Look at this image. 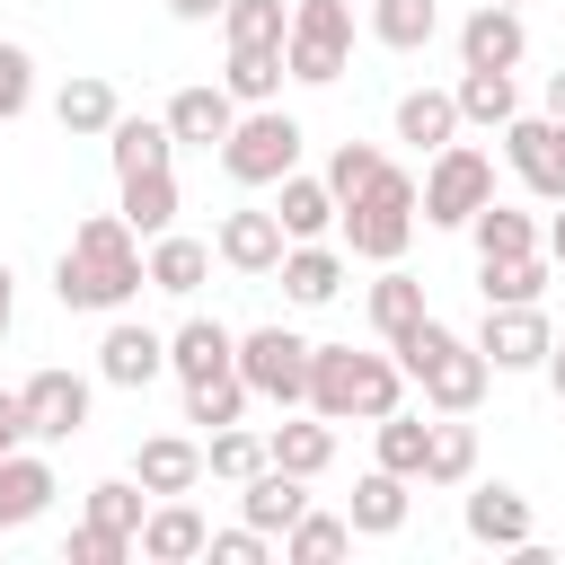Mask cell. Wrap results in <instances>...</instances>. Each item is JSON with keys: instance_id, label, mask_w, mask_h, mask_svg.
I'll list each match as a JSON object with an SVG mask.
<instances>
[{"instance_id": "1", "label": "cell", "mask_w": 565, "mask_h": 565, "mask_svg": "<svg viewBox=\"0 0 565 565\" xmlns=\"http://www.w3.org/2000/svg\"><path fill=\"white\" fill-rule=\"evenodd\" d=\"M150 282V238L124 221V212H88L71 230V247L53 256V300L62 309H88V318H115L132 309Z\"/></svg>"}, {"instance_id": "2", "label": "cell", "mask_w": 565, "mask_h": 565, "mask_svg": "<svg viewBox=\"0 0 565 565\" xmlns=\"http://www.w3.org/2000/svg\"><path fill=\"white\" fill-rule=\"evenodd\" d=\"M406 397V362L397 353H353V344H318L309 353V415L327 424H380Z\"/></svg>"}, {"instance_id": "3", "label": "cell", "mask_w": 565, "mask_h": 565, "mask_svg": "<svg viewBox=\"0 0 565 565\" xmlns=\"http://www.w3.org/2000/svg\"><path fill=\"white\" fill-rule=\"evenodd\" d=\"M397 362H406V380L424 388L433 415H477V397H486V380H494V362L477 353V335H459V327H441V318H424V327L397 344Z\"/></svg>"}, {"instance_id": "4", "label": "cell", "mask_w": 565, "mask_h": 565, "mask_svg": "<svg viewBox=\"0 0 565 565\" xmlns=\"http://www.w3.org/2000/svg\"><path fill=\"white\" fill-rule=\"evenodd\" d=\"M415 221H424V185L406 177V168H380L353 203H344V247L362 256V265H397L406 256V238H415Z\"/></svg>"}, {"instance_id": "5", "label": "cell", "mask_w": 565, "mask_h": 565, "mask_svg": "<svg viewBox=\"0 0 565 565\" xmlns=\"http://www.w3.org/2000/svg\"><path fill=\"white\" fill-rule=\"evenodd\" d=\"M300 124L282 115V106H247L238 124H230V141H221V177L230 185H282L291 168H300Z\"/></svg>"}, {"instance_id": "6", "label": "cell", "mask_w": 565, "mask_h": 565, "mask_svg": "<svg viewBox=\"0 0 565 565\" xmlns=\"http://www.w3.org/2000/svg\"><path fill=\"white\" fill-rule=\"evenodd\" d=\"M486 203H494V159L477 141H441L433 168H424V221L433 230H468Z\"/></svg>"}, {"instance_id": "7", "label": "cell", "mask_w": 565, "mask_h": 565, "mask_svg": "<svg viewBox=\"0 0 565 565\" xmlns=\"http://www.w3.org/2000/svg\"><path fill=\"white\" fill-rule=\"evenodd\" d=\"M344 53H353V0H291V35H282L291 79L327 88L344 79Z\"/></svg>"}, {"instance_id": "8", "label": "cell", "mask_w": 565, "mask_h": 565, "mask_svg": "<svg viewBox=\"0 0 565 565\" xmlns=\"http://www.w3.org/2000/svg\"><path fill=\"white\" fill-rule=\"evenodd\" d=\"M309 353H318V344H309L300 327H282V318L238 335V371H247V388L274 397V406H309Z\"/></svg>"}, {"instance_id": "9", "label": "cell", "mask_w": 565, "mask_h": 565, "mask_svg": "<svg viewBox=\"0 0 565 565\" xmlns=\"http://www.w3.org/2000/svg\"><path fill=\"white\" fill-rule=\"evenodd\" d=\"M547 344H556V327H547L539 300H486L477 353H486L494 371H547Z\"/></svg>"}, {"instance_id": "10", "label": "cell", "mask_w": 565, "mask_h": 565, "mask_svg": "<svg viewBox=\"0 0 565 565\" xmlns=\"http://www.w3.org/2000/svg\"><path fill=\"white\" fill-rule=\"evenodd\" d=\"M503 159H512V177H521L539 203H565V124H556L547 106L503 124Z\"/></svg>"}, {"instance_id": "11", "label": "cell", "mask_w": 565, "mask_h": 565, "mask_svg": "<svg viewBox=\"0 0 565 565\" xmlns=\"http://www.w3.org/2000/svg\"><path fill=\"white\" fill-rule=\"evenodd\" d=\"M159 371H168V335L115 309V318H106V335H97V380H106V388H150Z\"/></svg>"}, {"instance_id": "12", "label": "cell", "mask_w": 565, "mask_h": 565, "mask_svg": "<svg viewBox=\"0 0 565 565\" xmlns=\"http://www.w3.org/2000/svg\"><path fill=\"white\" fill-rule=\"evenodd\" d=\"M18 397H26V441H71V433L88 424V397H97V388H88L79 371L44 362V371H35Z\"/></svg>"}, {"instance_id": "13", "label": "cell", "mask_w": 565, "mask_h": 565, "mask_svg": "<svg viewBox=\"0 0 565 565\" xmlns=\"http://www.w3.org/2000/svg\"><path fill=\"white\" fill-rule=\"evenodd\" d=\"M521 53H530V26H521V9H503V0H477V9L459 18V71H521Z\"/></svg>"}, {"instance_id": "14", "label": "cell", "mask_w": 565, "mask_h": 565, "mask_svg": "<svg viewBox=\"0 0 565 565\" xmlns=\"http://www.w3.org/2000/svg\"><path fill=\"white\" fill-rule=\"evenodd\" d=\"M282 247H291V230L274 221V212H221V230H212V256L230 265V274H274L282 265Z\"/></svg>"}, {"instance_id": "15", "label": "cell", "mask_w": 565, "mask_h": 565, "mask_svg": "<svg viewBox=\"0 0 565 565\" xmlns=\"http://www.w3.org/2000/svg\"><path fill=\"white\" fill-rule=\"evenodd\" d=\"M459 521H468V539H477V547H503V556H512V547L530 539V494H521V486H503V477H494V486H468Z\"/></svg>"}, {"instance_id": "16", "label": "cell", "mask_w": 565, "mask_h": 565, "mask_svg": "<svg viewBox=\"0 0 565 565\" xmlns=\"http://www.w3.org/2000/svg\"><path fill=\"white\" fill-rule=\"evenodd\" d=\"M212 547V521L185 503V494H159L150 512H141V556L150 565H185V556H203Z\"/></svg>"}, {"instance_id": "17", "label": "cell", "mask_w": 565, "mask_h": 565, "mask_svg": "<svg viewBox=\"0 0 565 565\" xmlns=\"http://www.w3.org/2000/svg\"><path fill=\"white\" fill-rule=\"evenodd\" d=\"M274 274H282V300H291V309H327V300L344 291V256H335L327 238H291Z\"/></svg>"}, {"instance_id": "18", "label": "cell", "mask_w": 565, "mask_h": 565, "mask_svg": "<svg viewBox=\"0 0 565 565\" xmlns=\"http://www.w3.org/2000/svg\"><path fill=\"white\" fill-rule=\"evenodd\" d=\"M230 124H238V97H230V88H212V79H194V88H177V97H168V132H177V141H194V150H221V141H230Z\"/></svg>"}, {"instance_id": "19", "label": "cell", "mask_w": 565, "mask_h": 565, "mask_svg": "<svg viewBox=\"0 0 565 565\" xmlns=\"http://www.w3.org/2000/svg\"><path fill=\"white\" fill-rule=\"evenodd\" d=\"M406 503H415V477H397V468H371V477L353 486L344 521H353V539H397V530H406Z\"/></svg>"}, {"instance_id": "20", "label": "cell", "mask_w": 565, "mask_h": 565, "mask_svg": "<svg viewBox=\"0 0 565 565\" xmlns=\"http://www.w3.org/2000/svg\"><path fill=\"white\" fill-rule=\"evenodd\" d=\"M132 477H141L150 494H194V486H203V441H185V433H150V441L132 450Z\"/></svg>"}, {"instance_id": "21", "label": "cell", "mask_w": 565, "mask_h": 565, "mask_svg": "<svg viewBox=\"0 0 565 565\" xmlns=\"http://www.w3.org/2000/svg\"><path fill=\"white\" fill-rule=\"evenodd\" d=\"M238 512H247V521H256L265 539H282V530H291V521L309 512V477H291V468H274V459H265V468L247 477V494H238Z\"/></svg>"}, {"instance_id": "22", "label": "cell", "mask_w": 565, "mask_h": 565, "mask_svg": "<svg viewBox=\"0 0 565 565\" xmlns=\"http://www.w3.org/2000/svg\"><path fill=\"white\" fill-rule=\"evenodd\" d=\"M274 221H282L291 238H327V230L344 221V203H335L327 177H300V168H291V177L274 185Z\"/></svg>"}, {"instance_id": "23", "label": "cell", "mask_w": 565, "mask_h": 565, "mask_svg": "<svg viewBox=\"0 0 565 565\" xmlns=\"http://www.w3.org/2000/svg\"><path fill=\"white\" fill-rule=\"evenodd\" d=\"M168 371H177V380H212V371H238V335H230L221 318H185V327L168 335Z\"/></svg>"}, {"instance_id": "24", "label": "cell", "mask_w": 565, "mask_h": 565, "mask_svg": "<svg viewBox=\"0 0 565 565\" xmlns=\"http://www.w3.org/2000/svg\"><path fill=\"white\" fill-rule=\"evenodd\" d=\"M62 486H53V468L35 459V450H9L0 459V530H26V521H44V503H53Z\"/></svg>"}, {"instance_id": "25", "label": "cell", "mask_w": 565, "mask_h": 565, "mask_svg": "<svg viewBox=\"0 0 565 565\" xmlns=\"http://www.w3.org/2000/svg\"><path fill=\"white\" fill-rule=\"evenodd\" d=\"M203 274H212V247H203V238H185V230H159V238H150V291L194 300Z\"/></svg>"}, {"instance_id": "26", "label": "cell", "mask_w": 565, "mask_h": 565, "mask_svg": "<svg viewBox=\"0 0 565 565\" xmlns=\"http://www.w3.org/2000/svg\"><path fill=\"white\" fill-rule=\"evenodd\" d=\"M282 79H291L282 44H230V71H221V88H230L238 106H274V97H282Z\"/></svg>"}, {"instance_id": "27", "label": "cell", "mask_w": 565, "mask_h": 565, "mask_svg": "<svg viewBox=\"0 0 565 565\" xmlns=\"http://www.w3.org/2000/svg\"><path fill=\"white\" fill-rule=\"evenodd\" d=\"M424 318H433V309H424V282H415V274H397V265H380V282H371V327L388 335V353H397Z\"/></svg>"}, {"instance_id": "28", "label": "cell", "mask_w": 565, "mask_h": 565, "mask_svg": "<svg viewBox=\"0 0 565 565\" xmlns=\"http://www.w3.org/2000/svg\"><path fill=\"white\" fill-rule=\"evenodd\" d=\"M397 141H415V150L459 141V97H450V88H406V97H397Z\"/></svg>"}, {"instance_id": "29", "label": "cell", "mask_w": 565, "mask_h": 565, "mask_svg": "<svg viewBox=\"0 0 565 565\" xmlns=\"http://www.w3.org/2000/svg\"><path fill=\"white\" fill-rule=\"evenodd\" d=\"M124 185V221L141 230V238H159V230H177V168H141V177H115Z\"/></svg>"}, {"instance_id": "30", "label": "cell", "mask_w": 565, "mask_h": 565, "mask_svg": "<svg viewBox=\"0 0 565 565\" xmlns=\"http://www.w3.org/2000/svg\"><path fill=\"white\" fill-rule=\"evenodd\" d=\"M459 124H486V132H503L512 115H521V88H512V71H459Z\"/></svg>"}, {"instance_id": "31", "label": "cell", "mask_w": 565, "mask_h": 565, "mask_svg": "<svg viewBox=\"0 0 565 565\" xmlns=\"http://www.w3.org/2000/svg\"><path fill=\"white\" fill-rule=\"evenodd\" d=\"M106 150H115V177H141V168H168L177 132H168V115H159V124H150V115H115Z\"/></svg>"}, {"instance_id": "32", "label": "cell", "mask_w": 565, "mask_h": 565, "mask_svg": "<svg viewBox=\"0 0 565 565\" xmlns=\"http://www.w3.org/2000/svg\"><path fill=\"white\" fill-rule=\"evenodd\" d=\"M265 441H274V468H291V477H327V459H335V424H327V415L274 424Z\"/></svg>"}, {"instance_id": "33", "label": "cell", "mask_w": 565, "mask_h": 565, "mask_svg": "<svg viewBox=\"0 0 565 565\" xmlns=\"http://www.w3.org/2000/svg\"><path fill=\"white\" fill-rule=\"evenodd\" d=\"M371 35L388 53H424L441 35V0H371Z\"/></svg>"}, {"instance_id": "34", "label": "cell", "mask_w": 565, "mask_h": 565, "mask_svg": "<svg viewBox=\"0 0 565 565\" xmlns=\"http://www.w3.org/2000/svg\"><path fill=\"white\" fill-rule=\"evenodd\" d=\"M53 115H62V132H79V141H88V132H115V115H124V106H115V88H106L97 71H79V79H62Z\"/></svg>"}, {"instance_id": "35", "label": "cell", "mask_w": 565, "mask_h": 565, "mask_svg": "<svg viewBox=\"0 0 565 565\" xmlns=\"http://www.w3.org/2000/svg\"><path fill=\"white\" fill-rule=\"evenodd\" d=\"M547 247H530V256H477V291L486 300H539L547 291Z\"/></svg>"}, {"instance_id": "36", "label": "cell", "mask_w": 565, "mask_h": 565, "mask_svg": "<svg viewBox=\"0 0 565 565\" xmlns=\"http://www.w3.org/2000/svg\"><path fill=\"white\" fill-rule=\"evenodd\" d=\"M247 371H212V380H185V424H203V433H221V424H238L247 415Z\"/></svg>"}, {"instance_id": "37", "label": "cell", "mask_w": 565, "mask_h": 565, "mask_svg": "<svg viewBox=\"0 0 565 565\" xmlns=\"http://www.w3.org/2000/svg\"><path fill=\"white\" fill-rule=\"evenodd\" d=\"M371 441H380V468H397V477H415V486H424V450H433V424H424V415L388 406V415L371 424Z\"/></svg>"}, {"instance_id": "38", "label": "cell", "mask_w": 565, "mask_h": 565, "mask_svg": "<svg viewBox=\"0 0 565 565\" xmlns=\"http://www.w3.org/2000/svg\"><path fill=\"white\" fill-rule=\"evenodd\" d=\"M477 477V424L468 415H441L433 424V450H424V486H468Z\"/></svg>"}, {"instance_id": "39", "label": "cell", "mask_w": 565, "mask_h": 565, "mask_svg": "<svg viewBox=\"0 0 565 565\" xmlns=\"http://www.w3.org/2000/svg\"><path fill=\"white\" fill-rule=\"evenodd\" d=\"M468 238H477V256H530V247H547V230L530 212H512V203H486L468 221Z\"/></svg>"}, {"instance_id": "40", "label": "cell", "mask_w": 565, "mask_h": 565, "mask_svg": "<svg viewBox=\"0 0 565 565\" xmlns=\"http://www.w3.org/2000/svg\"><path fill=\"white\" fill-rule=\"evenodd\" d=\"M265 459H274V441H265V433H247V424H221V433L203 441V477H230V486H247Z\"/></svg>"}, {"instance_id": "41", "label": "cell", "mask_w": 565, "mask_h": 565, "mask_svg": "<svg viewBox=\"0 0 565 565\" xmlns=\"http://www.w3.org/2000/svg\"><path fill=\"white\" fill-rule=\"evenodd\" d=\"M141 512H150V486H141V477H106V486H88V521H97V530H124L132 547H141Z\"/></svg>"}, {"instance_id": "42", "label": "cell", "mask_w": 565, "mask_h": 565, "mask_svg": "<svg viewBox=\"0 0 565 565\" xmlns=\"http://www.w3.org/2000/svg\"><path fill=\"white\" fill-rule=\"evenodd\" d=\"M353 547V521L344 512H300L291 530H282V556L291 565H327V556H344Z\"/></svg>"}, {"instance_id": "43", "label": "cell", "mask_w": 565, "mask_h": 565, "mask_svg": "<svg viewBox=\"0 0 565 565\" xmlns=\"http://www.w3.org/2000/svg\"><path fill=\"white\" fill-rule=\"evenodd\" d=\"M221 35H230V44H282V35H291V9H282V0H230V9H221Z\"/></svg>"}, {"instance_id": "44", "label": "cell", "mask_w": 565, "mask_h": 565, "mask_svg": "<svg viewBox=\"0 0 565 565\" xmlns=\"http://www.w3.org/2000/svg\"><path fill=\"white\" fill-rule=\"evenodd\" d=\"M388 168V150L380 141H335V159H327V185H335V203H353L371 177Z\"/></svg>"}, {"instance_id": "45", "label": "cell", "mask_w": 565, "mask_h": 565, "mask_svg": "<svg viewBox=\"0 0 565 565\" xmlns=\"http://www.w3.org/2000/svg\"><path fill=\"white\" fill-rule=\"evenodd\" d=\"M35 106V53L26 44H0V124H18Z\"/></svg>"}, {"instance_id": "46", "label": "cell", "mask_w": 565, "mask_h": 565, "mask_svg": "<svg viewBox=\"0 0 565 565\" xmlns=\"http://www.w3.org/2000/svg\"><path fill=\"white\" fill-rule=\"evenodd\" d=\"M62 556H71V565H124V556H141V547H132L124 530H97V521H79V530L62 539Z\"/></svg>"}, {"instance_id": "47", "label": "cell", "mask_w": 565, "mask_h": 565, "mask_svg": "<svg viewBox=\"0 0 565 565\" xmlns=\"http://www.w3.org/2000/svg\"><path fill=\"white\" fill-rule=\"evenodd\" d=\"M212 565H265L274 556V539L256 530V521H238V530H212V547H203Z\"/></svg>"}, {"instance_id": "48", "label": "cell", "mask_w": 565, "mask_h": 565, "mask_svg": "<svg viewBox=\"0 0 565 565\" xmlns=\"http://www.w3.org/2000/svg\"><path fill=\"white\" fill-rule=\"evenodd\" d=\"M9 450H26V397L18 388H0V459Z\"/></svg>"}, {"instance_id": "49", "label": "cell", "mask_w": 565, "mask_h": 565, "mask_svg": "<svg viewBox=\"0 0 565 565\" xmlns=\"http://www.w3.org/2000/svg\"><path fill=\"white\" fill-rule=\"evenodd\" d=\"M168 9H177V18H185V26H212V18H221V9H230V0H168Z\"/></svg>"}, {"instance_id": "50", "label": "cell", "mask_w": 565, "mask_h": 565, "mask_svg": "<svg viewBox=\"0 0 565 565\" xmlns=\"http://www.w3.org/2000/svg\"><path fill=\"white\" fill-rule=\"evenodd\" d=\"M9 327H18V274L0 265V335H9Z\"/></svg>"}, {"instance_id": "51", "label": "cell", "mask_w": 565, "mask_h": 565, "mask_svg": "<svg viewBox=\"0 0 565 565\" xmlns=\"http://www.w3.org/2000/svg\"><path fill=\"white\" fill-rule=\"evenodd\" d=\"M539 106H547V115L565 124V71H547V97H539Z\"/></svg>"}, {"instance_id": "52", "label": "cell", "mask_w": 565, "mask_h": 565, "mask_svg": "<svg viewBox=\"0 0 565 565\" xmlns=\"http://www.w3.org/2000/svg\"><path fill=\"white\" fill-rule=\"evenodd\" d=\"M547 388H556V397H565V335H556V344H547Z\"/></svg>"}, {"instance_id": "53", "label": "cell", "mask_w": 565, "mask_h": 565, "mask_svg": "<svg viewBox=\"0 0 565 565\" xmlns=\"http://www.w3.org/2000/svg\"><path fill=\"white\" fill-rule=\"evenodd\" d=\"M547 256L565 265V203H556V221H547Z\"/></svg>"}, {"instance_id": "54", "label": "cell", "mask_w": 565, "mask_h": 565, "mask_svg": "<svg viewBox=\"0 0 565 565\" xmlns=\"http://www.w3.org/2000/svg\"><path fill=\"white\" fill-rule=\"evenodd\" d=\"M503 9H521V0H503Z\"/></svg>"}]
</instances>
